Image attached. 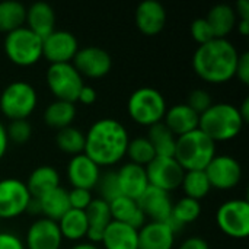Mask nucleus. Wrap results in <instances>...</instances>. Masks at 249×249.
<instances>
[{
	"instance_id": "obj_1",
	"label": "nucleus",
	"mask_w": 249,
	"mask_h": 249,
	"mask_svg": "<svg viewBox=\"0 0 249 249\" xmlns=\"http://www.w3.org/2000/svg\"><path fill=\"white\" fill-rule=\"evenodd\" d=\"M128 140V130L121 121L102 117L85 133V153L99 166H111L125 156Z\"/></svg>"
},
{
	"instance_id": "obj_2",
	"label": "nucleus",
	"mask_w": 249,
	"mask_h": 249,
	"mask_svg": "<svg viewBox=\"0 0 249 249\" xmlns=\"http://www.w3.org/2000/svg\"><path fill=\"white\" fill-rule=\"evenodd\" d=\"M239 51L228 38H213L200 44L191 58L194 71L210 83H225L235 77Z\"/></svg>"
},
{
	"instance_id": "obj_3",
	"label": "nucleus",
	"mask_w": 249,
	"mask_h": 249,
	"mask_svg": "<svg viewBox=\"0 0 249 249\" xmlns=\"http://www.w3.org/2000/svg\"><path fill=\"white\" fill-rule=\"evenodd\" d=\"M245 121L236 105L231 102H213L200 114L198 128L214 142H225L236 137Z\"/></svg>"
},
{
	"instance_id": "obj_4",
	"label": "nucleus",
	"mask_w": 249,
	"mask_h": 249,
	"mask_svg": "<svg viewBox=\"0 0 249 249\" xmlns=\"http://www.w3.org/2000/svg\"><path fill=\"white\" fill-rule=\"evenodd\" d=\"M216 155V142L200 128H194L177 137L174 158L184 171L204 169Z\"/></svg>"
},
{
	"instance_id": "obj_5",
	"label": "nucleus",
	"mask_w": 249,
	"mask_h": 249,
	"mask_svg": "<svg viewBox=\"0 0 249 249\" xmlns=\"http://www.w3.org/2000/svg\"><path fill=\"white\" fill-rule=\"evenodd\" d=\"M163 93L153 86H142L133 90L127 101L128 115L142 125H152L163 120L166 112Z\"/></svg>"
},
{
	"instance_id": "obj_6",
	"label": "nucleus",
	"mask_w": 249,
	"mask_h": 249,
	"mask_svg": "<svg viewBox=\"0 0 249 249\" xmlns=\"http://www.w3.org/2000/svg\"><path fill=\"white\" fill-rule=\"evenodd\" d=\"M3 48L7 58L18 66H32L42 57V38L22 25L6 32Z\"/></svg>"
},
{
	"instance_id": "obj_7",
	"label": "nucleus",
	"mask_w": 249,
	"mask_h": 249,
	"mask_svg": "<svg viewBox=\"0 0 249 249\" xmlns=\"http://www.w3.org/2000/svg\"><path fill=\"white\" fill-rule=\"evenodd\" d=\"M38 104L35 88L26 80L9 82L0 93V111L9 120L28 118Z\"/></svg>"
},
{
	"instance_id": "obj_8",
	"label": "nucleus",
	"mask_w": 249,
	"mask_h": 249,
	"mask_svg": "<svg viewBox=\"0 0 249 249\" xmlns=\"http://www.w3.org/2000/svg\"><path fill=\"white\" fill-rule=\"evenodd\" d=\"M45 82L55 99L69 102L77 101L79 92L83 88V76L77 71L71 61L51 63L45 71Z\"/></svg>"
},
{
	"instance_id": "obj_9",
	"label": "nucleus",
	"mask_w": 249,
	"mask_h": 249,
	"mask_svg": "<svg viewBox=\"0 0 249 249\" xmlns=\"http://www.w3.org/2000/svg\"><path fill=\"white\" fill-rule=\"evenodd\" d=\"M216 222L228 236L242 239L249 235V203L247 198L225 200L216 210Z\"/></svg>"
},
{
	"instance_id": "obj_10",
	"label": "nucleus",
	"mask_w": 249,
	"mask_h": 249,
	"mask_svg": "<svg viewBox=\"0 0 249 249\" xmlns=\"http://www.w3.org/2000/svg\"><path fill=\"white\" fill-rule=\"evenodd\" d=\"M149 185L158 187L168 193L181 187L184 168L174 156H155L146 166Z\"/></svg>"
},
{
	"instance_id": "obj_11",
	"label": "nucleus",
	"mask_w": 249,
	"mask_h": 249,
	"mask_svg": "<svg viewBox=\"0 0 249 249\" xmlns=\"http://www.w3.org/2000/svg\"><path fill=\"white\" fill-rule=\"evenodd\" d=\"M32 196L25 181L7 177L0 179V217L12 219L26 212Z\"/></svg>"
},
{
	"instance_id": "obj_12",
	"label": "nucleus",
	"mask_w": 249,
	"mask_h": 249,
	"mask_svg": "<svg viewBox=\"0 0 249 249\" xmlns=\"http://www.w3.org/2000/svg\"><path fill=\"white\" fill-rule=\"evenodd\" d=\"M212 188L231 190L236 187L242 178L241 162L231 155H214V158L204 168Z\"/></svg>"
},
{
	"instance_id": "obj_13",
	"label": "nucleus",
	"mask_w": 249,
	"mask_h": 249,
	"mask_svg": "<svg viewBox=\"0 0 249 249\" xmlns=\"http://www.w3.org/2000/svg\"><path fill=\"white\" fill-rule=\"evenodd\" d=\"M71 63L83 77L86 76L92 79L105 76L112 67L111 54L105 48L98 45L79 47Z\"/></svg>"
},
{
	"instance_id": "obj_14",
	"label": "nucleus",
	"mask_w": 249,
	"mask_h": 249,
	"mask_svg": "<svg viewBox=\"0 0 249 249\" xmlns=\"http://www.w3.org/2000/svg\"><path fill=\"white\" fill-rule=\"evenodd\" d=\"M79 50L76 35L67 29H54L42 38V57L51 63H69Z\"/></svg>"
},
{
	"instance_id": "obj_15",
	"label": "nucleus",
	"mask_w": 249,
	"mask_h": 249,
	"mask_svg": "<svg viewBox=\"0 0 249 249\" xmlns=\"http://www.w3.org/2000/svg\"><path fill=\"white\" fill-rule=\"evenodd\" d=\"M63 244V235L58 223L48 217L35 219L25 235L26 249H60Z\"/></svg>"
},
{
	"instance_id": "obj_16",
	"label": "nucleus",
	"mask_w": 249,
	"mask_h": 249,
	"mask_svg": "<svg viewBox=\"0 0 249 249\" xmlns=\"http://www.w3.org/2000/svg\"><path fill=\"white\" fill-rule=\"evenodd\" d=\"M101 166L95 163L85 152L70 158L67 163V178L73 187L90 190L95 188L99 177Z\"/></svg>"
},
{
	"instance_id": "obj_17",
	"label": "nucleus",
	"mask_w": 249,
	"mask_h": 249,
	"mask_svg": "<svg viewBox=\"0 0 249 249\" xmlns=\"http://www.w3.org/2000/svg\"><path fill=\"white\" fill-rule=\"evenodd\" d=\"M137 203L144 216L150 217V220L165 222L171 217L174 201L171 198V194L165 190L147 185V188L137 198Z\"/></svg>"
},
{
	"instance_id": "obj_18",
	"label": "nucleus",
	"mask_w": 249,
	"mask_h": 249,
	"mask_svg": "<svg viewBox=\"0 0 249 249\" xmlns=\"http://www.w3.org/2000/svg\"><path fill=\"white\" fill-rule=\"evenodd\" d=\"M177 233L166 222L147 220L139 229L137 249H172Z\"/></svg>"
},
{
	"instance_id": "obj_19",
	"label": "nucleus",
	"mask_w": 249,
	"mask_h": 249,
	"mask_svg": "<svg viewBox=\"0 0 249 249\" xmlns=\"http://www.w3.org/2000/svg\"><path fill=\"white\" fill-rule=\"evenodd\" d=\"M166 9L159 0H142L136 7V23L146 35H156L166 23Z\"/></svg>"
},
{
	"instance_id": "obj_20",
	"label": "nucleus",
	"mask_w": 249,
	"mask_h": 249,
	"mask_svg": "<svg viewBox=\"0 0 249 249\" xmlns=\"http://www.w3.org/2000/svg\"><path fill=\"white\" fill-rule=\"evenodd\" d=\"M117 178H118L121 196H125L134 200H137L149 185L144 166L137 165L134 162L123 163L117 169Z\"/></svg>"
},
{
	"instance_id": "obj_21",
	"label": "nucleus",
	"mask_w": 249,
	"mask_h": 249,
	"mask_svg": "<svg viewBox=\"0 0 249 249\" xmlns=\"http://www.w3.org/2000/svg\"><path fill=\"white\" fill-rule=\"evenodd\" d=\"M25 25L38 36L45 38L55 29L54 7L45 0H36L26 7Z\"/></svg>"
},
{
	"instance_id": "obj_22",
	"label": "nucleus",
	"mask_w": 249,
	"mask_h": 249,
	"mask_svg": "<svg viewBox=\"0 0 249 249\" xmlns=\"http://www.w3.org/2000/svg\"><path fill=\"white\" fill-rule=\"evenodd\" d=\"M101 244L105 249H137L139 229L118 220H111L104 231Z\"/></svg>"
},
{
	"instance_id": "obj_23",
	"label": "nucleus",
	"mask_w": 249,
	"mask_h": 249,
	"mask_svg": "<svg viewBox=\"0 0 249 249\" xmlns=\"http://www.w3.org/2000/svg\"><path fill=\"white\" fill-rule=\"evenodd\" d=\"M162 121L178 137L194 128H198L200 114L196 112L185 102H181V104H174L169 108H166V112Z\"/></svg>"
},
{
	"instance_id": "obj_24",
	"label": "nucleus",
	"mask_w": 249,
	"mask_h": 249,
	"mask_svg": "<svg viewBox=\"0 0 249 249\" xmlns=\"http://www.w3.org/2000/svg\"><path fill=\"white\" fill-rule=\"evenodd\" d=\"M85 212H86V217H88V223H89L86 238L89 242L98 244L102 239L105 228L112 220L109 203L101 197H96L90 201V204L86 207Z\"/></svg>"
},
{
	"instance_id": "obj_25",
	"label": "nucleus",
	"mask_w": 249,
	"mask_h": 249,
	"mask_svg": "<svg viewBox=\"0 0 249 249\" xmlns=\"http://www.w3.org/2000/svg\"><path fill=\"white\" fill-rule=\"evenodd\" d=\"M109 210H111L112 220L127 223L136 229H140L147 222L137 200L125 196H120L112 201H109Z\"/></svg>"
},
{
	"instance_id": "obj_26",
	"label": "nucleus",
	"mask_w": 249,
	"mask_h": 249,
	"mask_svg": "<svg viewBox=\"0 0 249 249\" xmlns=\"http://www.w3.org/2000/svg\"><path fill=\"white\" fill-rule=\"evenodd\" d=\"M25 184L31 196L38 198L47 191L60 185V174L51 165H39L31 171Z\"/></svg>"
},
{
	"instance_id": "obj_27",
	"label": "nucleus",
	"mask_w": 249,
	"mask_h": 249,
	"mask_svg": "<svg viewBox=\"0 0 249 249\" xmlns=\"http://www.w3.org/2000/svg\"><path fill=\"white\" fill-rule=\"evenodd\" d=\"M206 19L210 23L216 38H226V35L235 28L238 16L232 4L216 3L210 7Z\"/></svg>"
},
{
	"instance_id": "obj_28",
	"label": "nucleus",
	"mask_w": 249,
	"mask_h": 249,
	"mask_svg": "<svg viewBox=\"0 0 249 249\" xmlns=\"http://www.w3.org/2000/svg\"><path fill=\"white\" fill-rule=\"evenodd\" d=\"M38 203H39L41 214L44 217H48V219H53L57 222L70 209L69 190L58 185V187L47 191L41 197H38Z\"/></svg>"
},
{
	"instance_id": "obj_29",
	"label": "nucleus",
	"mask_w": 249,
	"mask_h": 249,
	"mask_svg": "<svg viewBox=\"0 0 249 249\" xmlns=\"http://www.w3.org/2000/svg\"><path fill=\"white\" fill-rule=\"evenodd\" d=\"M76 114H77V109H76L74 102L54 99L45 107L42 117L47 125L60 130L67 125H71V123L76 118Z\"/></svg>"
},
{
	"instance_id": "obj_30",
	"label": "nucleus",
	"mask_w": 249,
	"mask_h": 249,
	"mask_svg": "<svg viewBox=\"0 0 249 249\" xmlns=\"http://www.w3.org/2000/svg\"><path fill=\"white\" fill-rule=\"evenodd\" d=\"M58 228L63 235V238H67L70 241H80L88 233V217L85 210L73 209L70 207L58 220Z\"/></svg>"
},
{
	"instance_id": "obj_31",
	"label": "nucleus",
	"mask_w": 249,
	"mask_h": 249,
	"mask_svg": "<svg viewBox=\"0 0 249 249\" xmlns=\"http://www.w3.org/2000/svg\"><path fill=\"white\" fill-rule=\"evenodd\" d=\"M146 137L150 140L156 156H174L177 136L168 128L163 121L149 125Z\"/></svg>"
},
{
	"instance_id": "obj_32",
	"label": "nucleus",
	"mask_w": 249,
	"mask_h": 249,
	"mask_svg": "<svg viewBox=\"0 0 249 249\" xmlns=\"http://www.w3.org/2000/svg\"><path fill=\"white\" fill-rule=\"evenodd\" d=\"M26 19V6L19 0H0V31L10 32Z\"/></svg>"
},
{
	"instance_id": "obj_33",
	"label": "nucleus",
	"mask_w": 249,
	"mask_h": 249,
	"mask_svg": "<svg viewBox=\"0 0 249 249\" xmlns=\"http://www.w3.org/2000/svg\"><path fill=\"white\" fill-rule=\"evenodd\" d=\"M181 187L187 197L196 198L198 201L201 198H204L209 194V191L212 190V184H210L204 169L185 171L182 181H181Z\"/></svg>"
},
{
	"instance_id": "obj_34",
	"label": "nucleus",
	"mask_w": 249,
	"mask_h": 249,
	"mask_svg": "<svg viewBox=\"0 0 249 249\" xmlns=\"http://www.w3.org/2000/svg\"><path fill=\"white\" fill-rule=\"evenodd\" d=\"M55 143L60 150L74 156L85 152V133L82 128L76 125H67L64 128L57 130Z\"/></svg>"
},
{
	"instance_id": "obj_35",
	"label": "nucleus",
	"mask_w": 249,
	"mask_h": 249,
	"mask_svg": "<svg viewBox=\"0 0 249 249\" xmlns=\"http://www.w3.org/2000/svg\"><path fill=\"white\" fill-rule=\"evenodd\" d=\"M200 214H201V203L196 198L184 196L174 203L171 217L184 228L185 225L198 219Z\"/></svg>"
},
{
	"instance_id": "obj_36",
	"label": "nucleus",
	"mask_w": 249,
	"mask_h": 249,
	"mask_svg": "<svg viewBox=\"0 0 249 249\" xmlns=\"http://www.w3.org/2000/svg\"><path fill=\"white\" fill-rule=\"evenodd\" d=\"M125 155L130 158V162H134L142 166H146L156 156L155 149L146 136H137L130 139Z\"/></svg>"
},
{
	"instance_id": "obj_37",
	"label": "nucleus",
	"mask_w": 249,
	"mask_h": 249,
	"mask_svg": "<svg viewBox=\"0 0 249 249\" xmlns=\"http://www.w3.org/2000/svg\"><path fill=\"white\" fill-rule=\"evenodd\" d=\"M99 191V197L105 201H112L114 198L121 196L118 178H117V169H109L105 172H101V177L95 185Z\"/></svg>"
},
{
	"instance_id": "obj_38",
	"label": "nucleus",
	"mask_w": 249,
	"mask_h": 249,
	"mask_svg": "<svg viewBox=\"0 0 249 249\" xmlns=\"http://www.w3.org/2000/svg\"><path fill=\"white\" fill-rule=\"evenodd\" d=\"M6 133L9 142L23 144L31 139L32 134V124L28 121V118L20 120H10L9 125H6Z\"/></svg>"
},
{
	"instance_id": "obj_39",
	"label": "nucleus",
	"mask_w": 249,
	"mask_h": 249,
	"mask_svg": "<svg viewBox=\"0 0 249 249\" xmlns=\"http://www.w3.org/2000/svg\"><path fill=\"white\" fill-rule=\"evenodd\" d=\"M185 104L190 105L196 112L201 114L213 104V98H212V95H210V92L207 89L196 88V89L190 90Z\"/></svg>"
},
{
	"instance_id": "obj_40",
	"label": "nucleus",
	"mask_w": 249,
	"mask_h": 249,
	"mask_svg": "<svg viewBox=\"0 0 249 249\" xmlns=\"http://www.w3.org/2000/svg\"><path fill=\"white\" fill-rule=\"evenodd\" d=\"M190 32H191L193 38L198 42V45H200V44H204V42H207V41H210V39H213V38H216L214 34H213V29H212L210 23H209L207 19L203 18V16L196 18V19L191 22V25H190Z\"/></svg>"
},
{
	"instance_id": "obj_41",
	"label": "nucleus",
	"mask_w": 249,
	"mask_h": 249,
	"mask_svg": "<svg viewBox=\"0 0 249 249\" xmlns=\"http://www.w3.org/2000/svg\"><path fill=\"white\" fill-rule=\"evenodd\" d=\"M92 200H93V196L90 190L77 188V187H73L71 190H69V201H70V207L73 209L86 210V207L90 204Z\"/></svg>"
},
{
	"instance_id": "obj_42",
	"label": "nucleus",
	"mask_w": 249,
	"mask_h": 249,
	"mask_svg": "<svg viewBox=\"0 0 249 249\" xmlns=\"http://www.w3.org/2000/svg\"><path fill=\"white\" fill-rule=\"evenodd\" d=\"M0 249H26L25 242L13 232L1 231L0 232Z\"/></svg>"
},
{
	"instance_id": "obj_43",
	"label": "nucleus",
	"mask_w": 249,
	"mask_h": 249,
	"mask_svg": "<svg viewBox=\"0 0 249 249\" xmlns=\"http://www.w3.org/2000/svg\"><path fill=\"white\" fill-rule=\"evenodd\" d=\"M235 76H238V79L244 83H249V53L248 51H242L239 53L238 57V63H236V71Z\"/></svg>"
},
{
	"instance_id": "obj_44",
	"label": "nucleus",
	"mask_w": 249,
	"mask_h": 249,
	"mask_svg": "<svg viewBox=\"0 0 249 249\" xmlns=\"http://www.w3.org/2000/svg\"><path fill=\"white\" fill-rule=\"evenodd\" d=\"M178 249H210V245L201 236H188L179 244Z\"/></svg>"
},
{
	"instance_id": "obj_45",
	"label": "nucleus",
	"mask_w": 249,
	"mask_h": 249,
	"mask_svg": "<svg viewBox=\"0 0 249 249\" xmlns=\"http://www.w3.org/2000/svg\"><path fill=\"white\" fill-rule=\"evenodd\" d=\"M96 99H98V92L95 90V88L85 83L83 88H82L80 92H79L77 101H80V102H83V104H86V105H90V104H93Z\"/></svg>"
},
{
	"instance_id": "obj_46",
	"label": "nucleus",
	"mask_w": 249,
	"mask_h": 249,
	"mask_svg": "<svg viewBox=\"0 0 249 249\" xmlns=\"http://www.w3.org/2000/svg\"><path fill=\"white\" fill-rule=\"evenodd\" d=\"M238 19H249V1L248 0H238L233 6Z\"/></svg>"
},
{
	"instance_id": "obj_47",
	"label": "nucleus",
	"mask_w": 249,
	"mask_h": 249,
	"mask_svg": "<svg viewBox=\"0 0 249 249\" xmlns=\"http://www.w3.org/2000/svg\"><path fill=\"white\" fill-rule=\"evenodd\" d=\"M7 146H9V139L6 133V125L0 121V159L6 155Z\"/></svg>"
},
{
	"instance_id": "obj_48",
	"label": "nucleus",
	"mask_w": 249,
	"mask_h": 249,
	"mask_svg": "<svg viewBox=\"0 0 249 249\" xmlns=\"http://www.w3.org/2000/svg\"><path fill=\"white\" fill-rule=\"evenodd\" d=\"M238 109H239V114L241 117L244 118V121L247 123L249 118V98H244V101L241 102V105H238Z\"/></svg>"
},
{
	"instance_id": "obj_49",
	"label": "nucleus",
	"mask_w": 249,
	"mask_h": 249,
	"mask_svg": "<svg viewBox=\"0 0 249 249\" xmlns=\"http://www.w3.org/2000/svg\"><path fill=\"white\" fill-rule=\"evenodd\" d=\"M69 249H101L98 244L89 242V241H79L74 245H71Z\"/></svg>"
},
{
	"instance_id": "obj_50",
	"label": "nucleus",
	"mask_w": 249,
	"mask_h": 249,
	"mask_svg": "<svg viewBox=\"0 0 249 249\" xmlns=\"http://www.w3.org/2000/svg\"><path fill=\"white\" fill-rule=\"evenodd\" d=\"M26 212L31 213V214H39L41 213V209H39V203H38V198L32 197L28 207H26Z\"/></svg>"
},
{
	"instance_id": "obj_51",
	"label": "nucleus",
	"mask_w": 249,
	"mask_h": 249,
	"mask_svg": "<svg viewBox=\"0 0 249 249\" xmlns=\"http://www.w3.org/2000/svg\"><path fill=\"white\" fill-rule=\"evenodd\" d=\"M236 25H238V31H239L242 35H248L249 19H238V20H236Z\"/></svg>"
}]
</instances>
